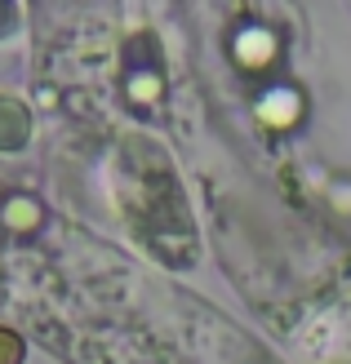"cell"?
Masks as SVG:
<instances>
[{
	"mask_svg": "<svg viewBox=\"0 0 351 364\" xmlns=\"http://www.w3.org/2000/svg\"><path fill=\"white\" fill-rule=\"evenodd\" d=\"M27 138V112L18 102H0V147H18Z\"/></svg>",
	"mask_w": 351,
	"mask_h": 364,
	"instance_id": "cell-1",
	"label": "cell"
},
{
	"mask_svg": "<svg viewBox=\"0 0 351 364\" xmlns=\"http://www.w3.org/2000/svg\"><path fill=\"white\" fill-rule=\"evenodd\" d=\"M18 360H23V342L0 329V364H18Z\"/></svg>",
	"mask_w": 351,
	"mask_h": 364,
	"instance_id": "cell-2",
	"label": "cell"
}]
</instances>
